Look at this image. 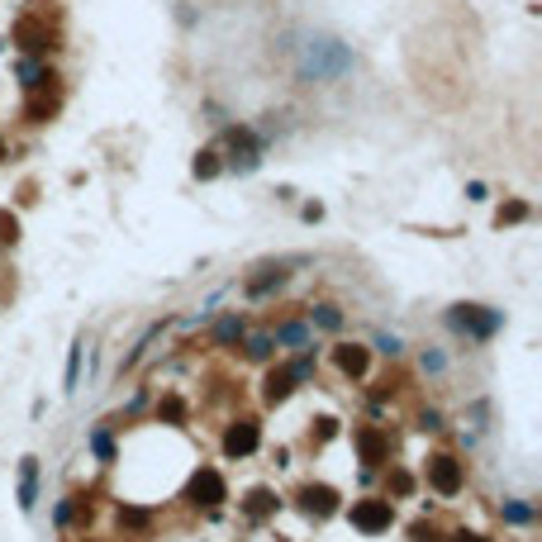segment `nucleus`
<instances>
[{
	"instance_id": "1",
	"label": "nucleus",
	"mask_w": 542,
	"mask_h": 542,
	"mask_svg": "<svg viewBox=\"0 0 542 542\" xmlns=\"http://www.w3.org/2000/svg\"><path fill=\"white\" fill-rule=\"evenodd\" d=\"M452 328L457 333H471V338H490L499 328V314L494 309H480V304H457L452 309Z\"/></svg>"
},
{
	"instance_id": "2",
	"label": "nucleus",
	"mask_w": 542,
	"mask_h": 542,
	"mask_svg": "<svg viewBox=\"0 0 542 542\" xmlns=\"http://www.w3.org/2000/svg\"><path fill=\"white\" fill-rule=\"evenodd\" d=\"M352 524L362 533H385L395 524V509H390V499H357L352 504Z\"/></svg>"
},
{
	"instance_id": "3",
	"label": "nucleus",
	"mask_w": 542,
	"mask_h": 542,
	"mask_svg": "<svg viewBox=\"0 0 542 542\" xmlns=\"http://www.w3.org/2000/svg\"><path fill=\"white\" fill-rule=\"evenodd\" d=\"M257 443H262V433H257L253 419H238L233 428L223 433V452L228 457H248V452H257Z\"/></svg>"
},
{
	"instance_id": "4",
	"label": "nucleus",
	"mask_w": 542,
	"mask_h": 542,
	"mask_svg": "<svg viewBox=\"0 0 542 542\" xmlns=\"http://www.w3.org/2000/svg\"><path fill=\"white\" fill-rule=\"evenodd\" d=\"M428 485L438 494H457L462 490V466L452 462V457H433L428 462Z\"/></svg>"
},
{
	"instance_id": "5",
	"label": "nucleus",
	"mask_w": 542,
	"mask_h": 542,
	"mask_svg": "<svg viewBox=\"0 0 542 542\" xmlns=\"http://www.w3.org/2000/svg\"><path fill=\"white\" fill-rule=\"evenodd\" d=\"M195 499V504H219L223 499V480H219V471H209V466H200L191 476V490H186Z\"/></svg>"
},
{
	"instance_id": "6",
	"label": "nucleus",
	"mask_w": 542,
	"mask_h": 542,
	"mask_svg": "<svg viewBox=\"0 0 542 542\" xmlns=\"http://www.w3.org/2000/svg\"><path fill=\"white\" fill-rule=\"evenodd\" d=\"M295 385H300V381H295V371H290V367H276L267 376V390H262V395H267V404H286Z\"/></svg>"
},
{
	"instance_id": "7",
	"label": "nucleus",
	"mask_w": 542,
	"mask_h": 542,
	"mask_svg": "<svg viewBox=\"0 0 542 542\" xmlns=\"http://www.w3.org/2000/svg\"><path fill=\"white\" fill-rule=\"evenodd\" d=\"M300 504H304L309 514H319V519H323V514L338 509V494L328 490V485H304V490H300Z\"/></svg>"
},
{
	"instance_id": "8",
	"label": "nucleus",
	"mask_w": 542,
	"mask_h": 542,
	"mask_svg": "<svg viewBox=\"0 0 542 542\" xmlns=\"http://www.w3.org/2000/svg\"><path fill=\"white\" fill-rule=\"evenodd\" d=\"M33 504H38V462L24 457V466H19V509H33Z\"/></svg>"
},
{
	"instance_id": "9",
	"label": "nucleus",
	"mask_w": 542,
	"mask_h": 542,
	"mask_svg": "<svg viewBox=\"0 0 542 542\" xmlns=\"http://www.w3.org/2000/svg\"><path fill=\"white\" fill-rule=\"evenodd\" d=\"M357 447H362V462H367V466H381L385 462V438H381V428H357Z\"/></svg>"
},
{
	"instance_id": "10",
	"label": "nucleus",
	"mask_w": 542,
	"mask_h": 542,
	"mask_svg": "<svg viewBox=\"0 0 542 542\" xmlns=\"http://www.w3.org/2000/svg\"><path fill=\"white\" fill-rule=\"evenodd\" d=\"M367 348H357V343H343V348H338V367L348 371V376H367Z\"/></svg>"
},
{
	"instance_id": "11",
	"label": "nucleus",
	"mask_w": 542,
	"mask_h": 542,
	"mask_svg": "<svg viewBox=\"0 0 542 542\" xmlns=\"http://www.w3.org/2000/svg\"><path fill=\"white\" fill-rule=\"evenodd\" d=\"M214 338H219L223 348H228V343H238V338H243V319H238V314H228V319H219V328H214Z\"/></svg>"
},
{
	"instance_id": "12",
	"label": "nucleus",
	"mask_w": 542,
	"mask_h": 542,
	"mask_svg": "<svg viewBox=\"0 0 542 542\" xmlns=\"http://www.w3.org/2000/svg\"><path fill=\"white\" fill-rule=\"evenodd\" d=\"M271 509H276V499H271V490H253V494H248V514H253V519H267Z\"/></svg>"
},
{
	"instance_id": "13",
	"label": "nucleus",
	"mask_w": 542,
	"mask_h": 542,
	"mask_svg": "<svg viewBox=\"0 0 542 542\" xmlns=\"http://www.w3.org/2000/svg\"><path fill=\"white\" fill-rule=\"evenodd\" d=\"M19 38H24V48H48V33L38 29L33 19H24V24H19Z\"/></svg>"
},
{
	"instance_id": "14",
	"label": "nucleus",
	"mask_w": 542,
	"mask_h": 542,
	"mask_svg": "<svg viewBox=\"0 0 542 542\" xmlns=\"http://www.w3.org/2000/svg\"><path fill=\"white\" fill-rule=\"evenodd\" d=\"M195 176H219V153H214V148H205V153H200V157H195Z\"/></svg>"
},
{
	"instance_id": "15",
	"label": "nucleus",
	"mask_w": 542,
	"mask_h": 542,
	"mask_svg": "<svg viewBox=\"0 0 542 542\" xmlns=\"http://www.w3.org/2000/svg\"><path fill=\"white\" fill-rule=\"evenodd\" d=\"M309 319L319 323V328H338V323H343V314H338L333 304H319V309H309Z\"/></svg>"
},
{
	"instance_id": "16",
	"label": "nucleus",
	"mask_w": 542,
	"mask_h": 542,
	"mask_svg": "<svg viewBox=\"0 0 542 542\" xmlns=\"http://www.w3.org/2000/svg\"><path fill=\"white\" fill-rule=\"evenodd\" d=\"M248 352H253L257 362H267L271 352H276V338H271V333H257V338H253V343H248Z\"/></svg>"
},
{
	"instance_id": "17",
	"label": "nucleus",
	"mask_w": 542,
	"mask_h": 542,
	"mask_svg": "<svg viewBox=\"0 0 542 542\" xmlns=\"http://www.w3.org/2000/svg\"><path fill=\"white\" fill-rule=\"evenodd\" d=\"M286 281V271H271V276H262V281H248V295H267V290H276Z\"/></svg>"
},
{
	"instance_id": "18",
	"label": "nucleus",
	"mask_w": 542,
	"mask_h": 542,
	"mask_svg": "<svg viewBox=\"0 0 542 542\" xmlns=\"http://www.w3.org/2000/svg\"><path fill=\"white\" fill-rule=\"evenodd\" d=\"M77 376H81V343L72 348V357H67V390H77Z\"/></svg>"
},
{
	"instance_id": "19",
	"label": "nucleus",
	"mask_w": 542,
	"mask_h": 542,
	"mask_svg": "<svg viewBox=\"0 0 542 542\" xmlns=\"http://www.w3.org/2000/svg\"><path fill=\"white\" fill-rule=\"evenodd\" d=\"M504 519H509V524H528L533 509H528V504H504Z\"/></svg>"
},
{
	"instance_id": "20",
	"label": "nucleus",
	"mask_w": 542,
	"mask_h": 542,
	"mask_svg": "<svg viewBox=\"0 0 542 542\" xmlns=\"http://www.w3.org/2000/svg\"><path fill=\"white\" fill-rule=\"evenodd\" d=\"M119 524H128V528H148V514H143V509H119Z\"/></svg>"
},
{
	"instance_id": "21",
	"label": "nucleus",
	"mask_w": 542,
	"mask_h": 542,
	"mask_svg": "<svg viewBox=\"0 0 542 542\" xmlns=\"http://www.w3.org/2000/svg\"><path fill=\"white\" fill-rule=\"evenodd\" d=\"M304 338H309V333H304L300 323H290V328H281V333H276V343H304Z\"/></svg>"
},
{
	"instance_id": "22",
	"label": "nucleus",
	"mask_w": 542,
	"mask_h": 542,
	"mask_svg": "<svg viewBox=\"0 0 542 542\" xmlns=\"http://www.w3.org/2000/svg\"><path fill=\"white\" fill-rule=\"evenodd\" d=\"M528 219V205H509V209H499V223H519Z\"/></svg>"
},
{
	"instance_id": "23",
	"label": "nucleus",
	"mask_w": 542,
	"mask_h": 542,
	"mask_svg": "<svg viewBox=\"0 0 542 542\" xmlns=\"http://www.w3.org/2000/svg\"><path fill=\"white\" fill-rule=\"evenodd\" d=\"M91 447H96V452H100V457H105V462H110V457H114V443H110V438H105V433H96V438H91Z\"/></svg>"
},
{
	"instance_id": "24",
	"label": "nucleus",
	"mask_w": 542,
	"mask_h": 542,
	"mask_svg": "<svg viewBox=\"0 0 542 542\" xmlns=\"http://www.w3.org/2000/svg\"><path fill=\"white\" fill-rule=\"evenodd\" d=\"M390 485H395V490H399V494H409V490H414V480L404 476V471H395V476H390Z\"/></svg>"
},
{
	"instance_id": "25",
	"label": "nucleus",
	"mask_w": 542,
	"mask_h": 542,
	"mask_svg": "<svg viewBox=\"0 0 542 542\" xmlns=\"http://www.w3.org/2000/svg\"><path fill=\"white\" fill-rule=\"evenodd\" d=\"M376 348H381V352H390V357H395V352H399V338H385V333H381V338H376Z\"/></svg>"
},
{
	"instance_id": "26",
	"label": "nucleus",
	"mask_w": 542,
	"mask_h": 542,
	"mask_svg": "<svg viewBox=\"0 0 542 542\" xmlns=\"http://www.w3.org/2000/svg\"><path fill=\"white\" fill-rule=\"evenodd\" d=\"M19 233V223L15 219H5V214H0V238H15Z\"/></svg>"
},
{
	"instance_id": "27",
	"label": "nucleus",
	"mask_w": 542,
	"mask_h": 542,
	"mask_svg": "<svg viewBox=\"0 0 542 542\" xmlns=\"http://www.w3.org/2000/svg\"><path fill=\"white\" fill-rule=\"evenodd\" d=\"M409 533H414V542H438V538H433V528H424V524H414Z\"/></svg>"
},
{
	"instance_id": "28",
	"label": "nucleus",
	"mask_w": 542,
	"mask_h": 542,
	"mask_svg": "<svg viewBox=\"0 0 542 542\" xmlns=\"http://www.w3.org/2000/svg\"><path fill=\"white\" fill-rule=\"evenodd\" d=\"M452 542H485V538H480V533H457Z\"/></svg>"
}]
</instances>
